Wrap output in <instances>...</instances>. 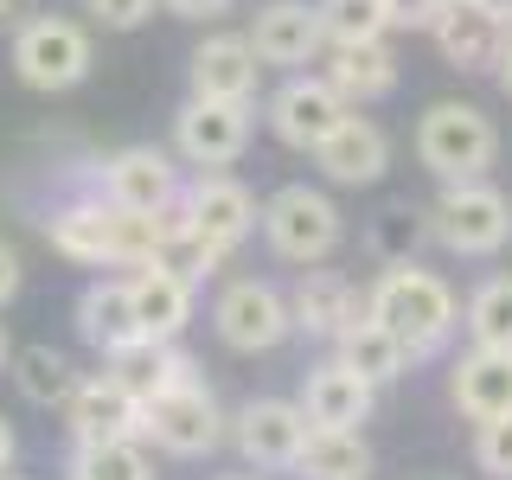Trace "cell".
<instances>
[{"label":"cell","instance_id":"1","mask_svg":"<svg viewBox=\"0 0 512 480\" xmlns=\"http://www.w3.org/2000/svg\"><path fill=\"white\" fill-rule=\"evenodd\" d=\"M365 314L384 320V327L410 346V365L429 359V352H442L448 333L461 327L455 288H448L436 269L410 263V256H404V263H384V276L372 282V295H365Z\"/></svg>","mask_w":512,"mask_h":480},{"label":"cell","instance_id":"2","mask_svg":"<svg viewBox=\"0 0 512 480\" xmlns=\"http://www.w3.org/2000/svg\"><path fill=\"white\" fill-rule=\"evenodd\" d=\"M45 237H52V250L64 263L135 269V263L154 256V212H122V205L103 199V192H84V199L58 205V212L45 218Z\"/></svg>","mask_w":512,"mask_h":480},{"label":"cell","instance_id":"3","mask_svg":"<svg viewBox=\"0 0 512 480\" xmlns=\"http://www.w3.org/2000/svg\"><path fill=\"white\" fill-rule=\"evenodd\" d=\"M416 160L436 180H487V167L500 160V128L474 103H429L416 122Z\"/></svg>","mask_w":512,"mask_h":480},{"label":"cell","instance_id":"4","mask_svg":"<svg viewBox=\"0 0 512 480\" xmlns=\"http://www.w3.org/2000/svg\"><path fill=\"white\" fill-rule=\"evenodd\" d=\"M429 231L448 256H500L512 244V199L487 180H442Z\"/></svg>","mask_w":512,"mask_h":480},{"label":"cell","instance_id":"5","mask_svg":"<svg viewBox=\"0 0 512 480\" xmlns=\"http://www.w3.org/2000/svg\"><path fill=\"white\" fill-rule=\"evenodd\" d=\"M90 32L77 20H64V13H32V20L13 26V77H20L26 90H77L90 77Z\"/></svg>","mask_w":512,"mask_h":480},{"label":"cell","instance_id":"6","mask_svg":"<svg viewBox=\"0 0 512 480\" xmlns=\"http://www.w3.org/2000/svg\"><path fill=\"white\" fill-rule=\"evenodd\" d=\"M263 237H269V250L282 256V263H327L333 250H340V205L327 199V192H314V186H282L276 199L263 205Z\"/></svg>","mask_w":512,"mask_h":480},{"label":"cell","instance_id":"7","mask_svg":"<svg viewBox=\"0 0 512 480\" xmlns=\"http://www.w3.org/2000/svg\"><path fill=\"white\" fill-rule=\"evenodd\" d=\"M141 442H154V448H167V455H212V448L224 442V410H218V397L205 391L199 378H186V384H173V391H160L141 404Z\"/></svg>","mask_w":512,"mask_h":480},{"label":"cell","instance_id":"8","mask_svg":"<svg viewBox=\"0 0 512 480\" xmlns=\"http://www.w3.org/2000/svg\"><path fill=\"white\" fill-rule=\"evenodd\" d=\"M212 327H218V340L231 346V352H276L288 333H295V314H288L282 288H269V282H256V276H237V282L218 288Z\"/></svg>","mask_w":512,"mask_h":480},{"label":"cell","instance_id":"9","mask_svg":"<svg viewBox=\"0 0 512 480\" xmlns=\"http://www.w3.org/2000/svg\"><path fill=\"white\" fill-rule=\"evenodd\" d=\"M250 103H224V96H192V103L173 116V154L192 160V167H205V173H218V167H231V160H244L250 148Z\"/></svg>","mask_w":512,"mask_h":480},{"label":"cell","instance_id":"10","mask_svg":"<svg viewBox=\"0 0 512 480\" xmlns=\"http://www.w3.org/2000/svg\"><path fill=\"white\" fill-rule=\"evenodd\" d=\"M340 122H346V96L333 90L327 77H288V84L269 96V128H276L282 148L314 154Z\"/></svg>","mask_w":512,"mask_h":480},{"label":"cell","instance_id":"11","mask_svg":"<svg viewBox=\"0 0 512 480\" xmlns=\"http://www.w3.org/2000/svg\"><path fill=\"white\" fill-rule=\"evenodd\" d=\"M308 429L314 423H308L301 404H288V397H256V404L237 410L231 436H237L250 468H295L301 448H308Z\"/></svg>","mask_w":512,"mask_h":480},{"label":"cell","instance_id":"12","mask_svg":"<svg viewBox=\"0 0 512 480\" xmlns=\"http://www.w3.org/2000/svg\"><path fill=\"white\" fill-rule=\"evenodd\" d=\"M192 301H199V282L180 276L173 263H160V256L128 269V308H135V327L154 333V340H180L192 320Z\"/></svg>","mask_w":512,"mask_h":480},{"label":"cell","instance_id":"13","mask_svg":"<svg viewBox=\"0 0 512 480\" xmlns=\"http://www.w3.org/2000/svg\"><path fill=\"white\" fill-rule=\"evenodd\" d=\"M64 423L77 442H141V397L122 391L109 372L77 378L64 397Z\"/></svg>","mask_w":512,"mask_h":480},{"label":"cell","instance_id":"14","mask_svg":"<svg viewBox=\"0 0 512 480\" xmlns=\"http://www.w3.org/2000/svg\"><path fill=\"white\" fill-rule=\"evenodd\" d=\"M96 192L122 212H160L180 192V167H173L167 148H122L96 167Z\"/></svg>","mask_w":512,"mask_h":480},{"label":"cell","instance_id":"15","mask_svg":"<svg viewBox=\"0 0 512 480\" xmlns=\"http://www.w3.org/2000/svg\"><path fill=\"white\" fill-rule=\"evenodd\" d=\"M186 205H192V224H199V237L212 250L231 256L244 237L256 231V218H263V205H256V192L244 180H231V173H199V180L186 186Z\"/></svg>","mask_w":512,"mask_h":480},{"label":"cell","instance_id":"16","mask_svg":"<svg viewBox=\"0 0 512 480\" xmlns=\"http://www.w3.org/2000/svg\"><path fill=\"white\" fill-rule=\"evenodd\" d=\"M314 167L333 186H378L384 167H391V141H384V128L372 116H352L346 109V122L314 148Z\"/></svg>","mask_w":512,"mask_h":480},{"label":"cell","instance_id":"17","mask_svg":"<svg viewBox=\"0 0 512 480\" xmlns=\"http://www.w3.org/2000/svg\"><path fill=\"white\" fill-rule=\"evenodd\" d=\"M250 45H256L263 64H314L327 52V32H320L314 0H269V7H256Z\"/></svg>","mask_w":512,"mask_h":480},{"label":"cell","instance_id":"18","mask_svg":"<svg viewBox=\"0 0 512 480\" xmlns=\"http://www.w3.org/2000/svg\"><path fill=\"white\" fill-rule=\"evenodd\" d=\"M442 58L455 71H493L500 64V45H506V20H493L480 0H442V13L429 20Z\"/></svg>","mask_w":512,"mask_h":480},{"label":"cell","instance_id":"19","mask_svg":"<svg viewBox=\"0 0 512 480\" xmlns=\"http://www.w3.org/2000/svg\"><path fill=\"white\" fill-rule=\"evenodd\" d=\"M103 372L122 384V391H135L141 404L160 391H173V384L192 378V359L180 352V340H154V333H135V340H122L116 352H103Z\"/></svg>","mask_w":512,"mask_h":480},{"label":"cell","instance_id":"20","mask_svg":"<svg viewBox=\"0 0 512 480\" xmlns=\"http://www.w3.org/2000/svg\"><path fill=\"white\" fill-rule=\"evenodd\" d=\"M448 397L468 423H487V416H512V352L506 346H468L455 359V378H448Z\"/></svg>","mask_w":512,"mask_h":480},{"label":"cell","instance_id":"21","mask_svg":"<svg viewBox=\"0 0 512 480\" xmlns=\"http://www.w3.org/2000/svg\"><path fill=\"white\" fill-rule=\"evenodd\" d=\"M186 77H192V96L250 103V96H256V77H263V58H256V45H250V39H237V32H212V39L192 52Z\"/></svg>","mask_w":512,"mask_h":480},{"label":"cell","instance_id":"22","mask_svg":"<svg viewBox=\"0 0 512 480\" xmlns=\"http://www.w3.org/2000/svg\"><path fill=\"white\" fill-rule=\"evenodd\" d=\"M333 90L346 96V109L384 103L397 90V52L384 39H352V45H327V64H320Z\"/></svg>","mask_w":512,"mask_h":480},{"label":"cell","instance_id":"23","mask_svg":"<svg viewBox=\"0 0 512 480\" xmlns=\"http://www.w3.org/2000/svg\"><path fill=\"white\" fill-rule=\"evenodd\" d=\"M372 404H378V384H365L340 359L314 365L308 384H301V410H308L314 429H359L365 416H372Z\"/></svg>","mask_w":512,"mask_h":480},{"label":"cell","instance_id":"24","mask_svg":"<svg viewBox=\"0 0 512 480\" xmlns=\"http://www.w3.org/2000/svg\"><path fill=\"white\" fill-rule=\"evenodd\" d=\"M288 314H295V333H308V340H340V327L352 314H365V295L352 288L340 269H314L295 282V295H288Z\"/></svg>","mask_w":512,"mask_h":480},{"label":"cell","instance_id":"25","mask_svg":"<svg viewBox=\"0 0 512 480\" xmlns=\"http://www.w3.org/2000/svg\"><path fill=\"white\" fill-rule=\"evenodd\" d=\"M333 359L352 365L365 384H397V378L410 372V346L397 340L384 320H372V314H352V320H346L340 340H333Z\"/></svg>","mask_w":512,"mask_h":480},{"label":"cell","instance_id":"26","mask_svg":"<svg viewBox=\"0 0 512 480\" xmlns=\"http://www.w3.org/2000/svg\"><path fill=\"white\" fill-rule=\"evenodd\" d=\"M77 333L96 352H116L122 340H135V308H128V276H103L77 295Z\"/></svg>","mask_w":512,"mask_h":480},{"label":"cell","instance_id":"27","mask_svg":"<svg viewBox=\"0 0 512 480\" xmlns=\"http://www.w3.org/2000/svg\"><path fill=\"white\" fill-rule=\"evenodd\" d=\"M308 480H365L372 474V448L359 429H308V448L295 461Z\"/></svg>","mask_w":512,"mask_h":480},{"label":"cell","instance_id":"28","mask_svg":"<svg viewBox=\"0 0 512 480\" xmlns=\"http://www.w3.org/2000/svg\"><path fill=\"white\" fill-rule=\"evenodd\" d=\"M13 384H20V397L26 404H39V410H64V397H71V359H64L58 346H26V352H13Z\"/></svg>","mask_w":512,"mask_h":480},{"label":"cell","instance_id":"29","mask_svg":"<svg viewBox=\"0 0 512 480\" xmlns=\"http://www.w3.org/2000/svg\"><path fill=\"white\" fill-rule=\"evenodd\" d=\"M461 327H468L474 346H506L512 352V276H487L461 308Z\"/></svg>","mask_w":512,"mask_h":480},{"label":"cell","instance_id":"30","mask_svg":"<svg viewBox=\"0 0 512 480\" xmlns=\"http://www.w3.org/2000/svg\"><path fill=\"white\" fill-rule=\"evenodd\" d=\"M71 480H154V461L141 455V442H77Z\"/></svg>","mask_w":512,"mask_h":480},{"label":"cell","instance_id":"31","mask_svg":"<svg viewBox=\"0 0 512 480\" xmlns=\"http://www.w3.org/2000/svg\"><path fill=\"white\" fill-rule=\"evenodd\" d=\"M327 45H352V39H384L391 32V7L384 0H314Z\"/></svg>","mask_w":512,"mask_h":480},{"label":"cell","instance_id":"32","mask_svg":"<svg viewBox=\"0 0 512 480\" xmlns=\"http://www.w3.org/2000/svg\"><path fill=\"white\" fill-rule=\"evenodd\" d=\"M474 461H480V474L512 480V416H487L474 429Z\"/></svg>","mask_w":512,"mask_h":480},{"label":"cell","instance_id":"33","mask_svg":"<svg viewBox=\"0 0 512 480\" xmlns=\"http://www.w3.org/2000/svg\"><path fill=\"white\" fill-rule=\"evenodd\" d=\"M416 237H423V218H416V212H384V224L372 231V244H378L384 263H404V256L416 250Z\"/></svg>","mask_w":512,"mask_h":480},{"label":"cell","instance_id":"34","mask_svg":"<svg viewBox=\"0 0 512 480\" xmlns=\"http://www.w3.org/2000/svg\"><path fill=\"white\" fill-rule=\"evenodd\" d=\"M84 7H90V20H96V26H109V32H135V26H148V20H154L160 0H84Z\"/></svg>","mask_w":512,"mask_h":480},{"label":"cell","instance_id":"35","mask_svg":"<svg viewBox=\"0 0 512 480\" xmlns=\"http://www.w3.org/2000/svg\"><path fill=\"white\" fill-rule=\"evenodd\" d=\"M391 7V26H429L442 13V0H384Z\"/></svg>","mask_w":512,"mask_h":480},{"label":"cell","instance_id":"36","mask_svg":"<svg viewBox=\"0 0 512 480\" xmlns=\"http://www.w3.org/2000/svg\"><path fill=\"white\" fill-rule=\"evenodd\" d=\"M160 7H167L173 20H218V13H231L237 0H160Z\"/></svg>","mask_w":512,"mask_h":480},{"label":"cell","instance_id":"37","mask_svg":"<svg viewBox=\"0 0 512 480\" xmlns=\"http://www.w3.org/2000/svg\"><path fill=\"white\" fill-rule=\"evenodd\" d=\"M20 282H26V269H20V250H13V244H0V308H7V301L20 295Z\"/></svg>","mask_w":512,"mask_h":480},{"label":"cell","instance_id":"38","mask_svg":"<svg viewBox=\"0 0 512 480\" xmlns=\"http://www.w3.org/2000/svg\"><path fill=\"white\" fill-rule=\"evenodd\" d=\"M13 455H20V436H13V423H7V416H0V474L13 468Z\"/></svg>","mask_w":512,"mask_h":480},{"label":"cell","instance_id":"39","mask_svg":"<svg viewBox=\"0 0 512 480\" xmlns=\"http://www.w3.org/2000/svg\"><path fill=\"white\" fill-rule=\"evenodd\" d=\"M26 7H32V0H0V32L20 26V20H26Z\"/></svg>","mask_w":512,"mask_h":480},{"label":"cell","instance_id":"40","mask_svg":"<svg viewBox=\"0 0 512 480\" xmlns=\"http://www.w3.org/2000/svg\"><path fill=\"white\" fill-rule=\"evenodd\" d=\"M493 71H500V90L512 96V32H506V45H500V64H493Z\"/></svg>","mask_w":512,"mask_h":480},{"label":"cell","instance_id":"41","mask_svg":"<svg viewBox=\"0 0 512 480\" xmlns=\"http://www.w3.org/2000/svg\"><path fill=\"white\" fill-rule=\"evenodd\" d=\"M480 7H487L493 20H506V26H512V0H480Z\"/></svg>","mask_w":512,"mask_h":480},{"label":"cell","instance_id":"42","mask_svg":"<svg viewBox=\"0 0 512 480\" xmlns=\"http://www.w3.org/2000/svg\"><path fill=\"white\" fill-rule=\"evenodd\" d=\"M13 359V346H7V327H0V365H7Z\"/></svg>","mask_w":512,"mask_h":480},{"label":"cell","instance_id":"43","mask_svg":"<svg viewBox=\"0 0 512 480\" xmlns=\"http://www.w3.org/2000/svg\"><path fill=\"white\" fill-rule=\"evenodd\" d=\"M231 480H244V474H231Z\"/></svg>","mask_w":512,"mask_h":480}]
</instances>
